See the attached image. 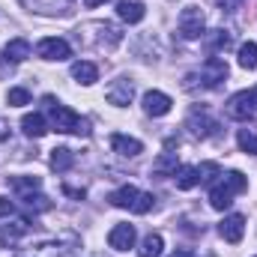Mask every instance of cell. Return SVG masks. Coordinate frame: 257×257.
Segmentation results:
<instances>
[{
	"mask_svg": "<svg viewBox=\"0 0 257 257\" xmlns=\"http://www.w3.org/2000/svg\"><path fill=\"white\" fill-rule=\"evenodd\" d=\"M45 102V111H48V120H51V126L57 128V132H69V135H90V120H84L81 114H75L69 105L63 102H57L54 96H45L42 99Z\"/></svg>",
	"mask_w": 257,
	"mask_h": 257,
	"instance_id": "obj_1",
	"label": "cell"
},
{
	"mask_svg": "<svg viewBox=\"0 0 257 257\" xmlns=\"http://www.w3.org/2000/svg\"><path fill=\"white\" fill-rule=\"evenodd\" d=\"M224 78H227V63H224L221 57H209L197 72H189V75H186L183 90H189V93L200 90V87H203V90H212V87H218Z\"/></svg>",
	"mask_w": 257,
	"mask_h": 257,
	"instance_id": "obj_2",
	"label": "cell"
},
{
	"mask_svg": "<svg viewBox=\"0 0 257 257\" xmlns=\"http://www.w3.org/2000/svg\"><path fill=\"white\" fill-rule=\"evenodd\" d=\"M224 180L221 183H215L212 186V192H209V206L212 209H227L230 203H233V197L239 192H245L248 189V177L242 174V171H230V174H221Z\"/></svg>",
	"mask_w": 257,
	"mask_h": 257,
	"instance_id": "obj_3",
	"label": "cell"
},
{
	"mask_svg": "<svg viewBox=\"0 0 257 257\" xmlns=\"http://www.w3.org/2000/svg\"><path fill=\"white\" fill-rule=\"evenodd\" d=\"M177 24H180L183 39H200V36H206V18H203V12L197 6H186L180 12V21Z\"/></svg>",
	"mask_w": 257,
	"mask_h": 257,
	"instance_id": "obj_4",
	"label": "cell"
},
{
	"mask_svg": "<svg viewBox=\"0 0 257 257\" xmlns=\"http://www.w3.org/2000/svg\"><path fill=\"white\" fill-rule=\"evenodd\" d=\"M36 54L42 57V60H69L72 57V45L66 42V39H60V36H45L39 45H36Z\"/></svg>",
	"mask_w": 257,
	"mask_h": 257,
	"instance_id": "obj_5",
	"label": "cell"
},
{
	"mask_svg": "<svg viewBox=\"0 0 257 257\" xmlns=\"http://www.w3.org/2000/svg\"><path fill=\"white\" fill-rule=\"evenodd\" d=\"M105 99L111 102V105H117V108H126L128 102L135 99V81L132 78H117V81H111V87L105 90Z\"/></svg>",
	"mask_w": 257,
	"mask_h": 257,
	"instance_id": "obj_6",
	"label": "cell"
},
{
	"mask_svg": "<svg viewBox=\"0 0 257 257\" xmlns=\"http://www.w3.org/2000/svg\"><path fill=\"white\" fill-rule=\"evenodd\" d=\"M186 126H189V132H192L194 138H209V135H215V128H218V123L209 117V111L206 108H194L192 114H189V120H186Z\"/></svg>",
	"mask_w": 257,
	"mask_h": 257,
	"instance_id": "obj_7",
	"label": "cell"
},
{
	"mask_svg": "<svg viewBox=\"0 0 257 257\" xmlns=\"http://www.w3.org/2000/svg\"><path fill=\"white\" fill-rule=\"evenodd\" d=\"M171 96L168 93H162V90H150V93H144V114L147 117H165V114H171Z\"/></svg>",
	"mask_w": 257,
	"mask_h": 257,
	"instance_id": "obj_8",
	"label": "cell"
},
{
	"mask_svg": "<svg viewBox=\"0 0 257 257\" xmlns=\"http://www.w3.org/2000/svg\"><path fill=\"white\" fill-rule=\"evenodd\" d=\"M227 117H230V120H239V123H245V120L254 117V108H251L248 90H242V93H236V96L227 99Z\"/></svg>",
	"mask_w": 257,
	"mask_h": 257,
	"instance_id": "obj_9",
	"label": "cell"
},
{
	"mask_svg": "<svg viewBox=\"0 0 257 257\" xmlns=\"http://www.w3.org/2000/svg\"><path fill=\"white\" fill-rule=\"evenodd\" d=\"M218 233H221L224 242H233V245H236V242L245 236V215H239V212L224 215V221L218 224Z\"/></svg>",
	"mask_w": 257,
	"mask_h": 257,
	"instance_id": "obj_10",
	"label": "cell"
},
{
	"mask_svg": "<svg viewBox=\"0 0 257 257\" xmlns=\"http://www.w3.org/2000/svg\"><path fill=\"white\" fill-rule=\"evenodd\" d=\"M135 239H138V233H135L132 224H117V227H111V233H108V245H111L114 251H128V248H135Z\"/></svg>",
	"mask_w": 257,
	"mask_h": 257,
	"instance_id": "obj_11",
	"label": "cell"
},
{
	"mask_svg": "<svg viewBox=\"0 0 257 257\" xmlns=\"http://www.w3.org/2000/svg\"><path fill=\"white\" fill-rule=\"evenodd\" d=\"M111 150L117 156H126V159H135L144 153V144L138 138H128V135H111Z\"/></svg>",
	"mask_w": 257,
	"mask_h": 257,
	"instance_id": "obj_12",
	"label": "cell"
},
{
	"mask_svg": "<svg viewBox=\"0 0 257 257\" xmlns=\"http://www.w3.org/2000/svg\"><path fill=\"white\" fill-rule=\"evenodd\" d=\"M30 54H33V45H30L27 39H12V42L3 48V60H9V63H24Z\"/></svg>",
	"mask_w": 257,
	"mask_h": 257,
	"instance_id": "obj_13",
	"label": "cell"
},
{
	"mask_svg": "<svg viewBox=\"0 0 257 257\" xmlns=\"http://www.w3.org/2000/svg\"><path fill=\"white\" fill-rule=\"evenodd\" d=\"M72 78H75L78 84L90 87V84L99 81V66L90 63V60H78V63H72Z\"/></svg>",
	"mask_w": 257,
	"mask_h": 257,
	"instance_id": "obj_14",
	"label": "cell"
},
{
	"mask_svg": "<svg viewBox=\"0 0 257 257\" xmlns=\"http://www.w3.org/2000/svg\"><path fill=\"white\" fill-rule=\"evenodd\" d=\"M117 15L128 21V24H138V21H144V15H147V9H144V3H138V0H120L117 3Z\"/></svg>",
	"mask_w": 257,
	"mask_h": 257,
	"instance_id": "obj_15",
	"label": "cell"
},
{
	"mask_svg": "<svg viewBox=\"0 0 257 257\" xmlns=\"http://www.w3.org/2000/svg\"><path fill=\"white\" fill-rule=\"evenodd\" d=\"M21 132H24L27 138H42V135L48 132V120H45L42 114H24V120H21Z\"/></svg>",
	"mask_w": 257,
	"mask_h": 257,
	"instance_id": "obj_16",
	"label": "cell"
},
{
	"mask_svg": "<svg viewBox=\"0 0 257 257\" xmlns=\"http://www.w3.org/2000/svg\"><path fill=\"white\" fill-rule=\"evenodd\" d=\"M180 171V162H177V153H162L153 165V174L156 177H174Z\"/></svg>",
	"mask_w": 257,
	"mask_h": 257,
	"instance_id": "obj_17",
	"label": "cell"
},
{
	"mask_svg": "<svg viewBox=\"0 0 257 257\" xmlns=\"http://www.w3.org/2000/svg\"><path fill=\"white\" fill-rule=\"evenodd\" d=\"M75 165V156H72V150L69 147H54L51 150V168L57 171V174H63Z\"/></svg>",
	"mask_w": 257,
	"mask_h": 257,
	"instance_id": "obj_18",
	"label": "cell"
},
{
	"mask_svg": "<svg viewBox=\"0 0 257 257\" xmlns=\"http://www.w3.org/2000/svg\"><path fill=\"white\" fill-rule=\"evenodd\" d=\"M230 42H233V36H230L227 30H209V33H206V45H209V51H212V54L227 51V48H230Z\"/></svg>",
	"mask_w": 257,
	"mask_h": 257,
	"instance_id": "obj_19",
	"label": "cell"
},
{
	"mask_svg": "<svg viewBox=\"0 0 257 257\" xmlns=\"http://www.w3.org/2000/svg\"><path fill=\"white\" fill-rule=\"evenodd\" d=\"M162 248H165L162 233H147V236H144V242H141L138 257H159V254H162Z\"/></svg>",
	"mask_w": 257,
	"mask_h": 257,
	"instance_id": "obj_20",
	"label": "cell"
},
{
	"mask_svg": "<svg viewBox=\"0 0 257 257\" xmlns=\"http://www.w3.org/2000/svg\"><path fill=\"white\" fill-rule=\"evenodd\" d=\"M174 180H177V189H180V192H192L194 186L200 183V180H197V168H189V165L180 168V171L174 174Z\"/></svg>",
	"mask_w": 257,
	"mask_h": 257,
	"instance_id": "obj_21",
	"label": "cell"
},
{
	"mask_svg": "<svg viewBox=\"0 0 257 257\" xmlns=\"http://www.w3.org/2000/svg\"><path fill=\"white\" fill-rule=\"evenodd\" d=\"M135 197H138V189H135V186H123V189L111 192V197H108V200H111L114 206H120V209H132Z\"/></svg>",
	"mask_w": 257,
	"mask_h": 257,
	"instance_id": "obj_22",
	"label": "cell"
},
{
	"mask_svg": "<svg viewBox=\"0 0 257 257\" xmlns=\"http://www.w3.org/2000/svg\"><path fill=\"white\" fill-rule=\"evenodd\" d=\"M9 186H12L15 192L24 197V194H33V192H36V189L42 186V180H39V177H9Z\"/></svg>",
	"mask_w": 257,
	"mask_h": 257,
	"instance_id": "obj_23",
	"label": "cell"
},
{
	"mask_svg": "<svg viewBox=\"0 0 257 257\" xmlns=\"http://www.w3.org/2000/svg\"><path fill=\"white\" fill-rule=\"evenodd\" d=\"M27 218H18V221H12V224H6L3 227V233H0V242H15L18 236H24L27 233Z\"/></svg>",
	"mask_w": 257,
	"mask_h": 257,
	"instance_id": "obj_24",
	"label": "cell"
},
{
	"mask_svg": "<svg viewBox=\"0 0 257 257\" xmlns=\"http://www.w3.org/2000/svg\"><path fill=\"white\" fill-rule=\"evenodd\" d=\"M239 66L242 69H257V42H242L239 45Z\"/></svg>",
	"mask_w": 257,
	"mask_h": 257,
	"instance_id": "obj_25",
	"label": "cell"
},
{
	"mask_svg": "<svg viewBox=\"0 0 257 257\" xmlns=\"http://www.w3.org/2000/svg\"><path fill=\"white\" fill-rule=\"evenodd\" d=\"M15 257H63V248L57 242H45V245H36L33 251H21Z\"/></svg>",
	"mask_w": 257,
	"mask_h": 257,
	"instance_id": "obj_26",
	"label": "cell"
},
{
	"mask_svg": "<svg viewBox=\"0 0 257 257\" xmlns=\"http://www.w3.org/2000/svg\"><path fill=\"white\" fill-rule=\"evenodd\" d=\"M236 144H239V150H242V153L257 156V135L251 132V128H242V132L236 135Z\"/></svg>",
	"mask_w": 257,
	"mask_h": 257,
	"instance_id": "obj_27",
	"label": "cell"
},
{
	"mask_svg": "<svg viewBox=\"0 0 257 257\" xmlns=\"http://www.w3.org/2000/svg\"><path fill=\"white\" fill-rule=\"evenodd\" d=\"M215 177H221V168H218L215 162L197 165V180H200V183H215Z\"/></svg>",
	"mask_w": 257,
	"mask_h": 257,
	"instance_id": "obj_28",
	"label": "cell"
},
{
	"mask_svg": "<svg viewBox=\"0 0 257 257\" xmlns=\"http://www.w3.org/2000/svg\"><path fill=\"white\" fill-rule=\"evenodd\" d=\"M156 206V197L150 192H138V197H135V203H132V212H138V215H144V212H150Z\"/></svg>",
	"mask_w": 257,
	"mask_h": 257,
	"instance_id": "obj_29",
	"label": "cell"
},
{
	"mask_svg": "<svg viewBox=\"0 0 257 257\" xmlns=\"http://www.w3.org/2000/svg\"><path fill=\"white\" fill-rule=\"evenodd\" d=\"M6 102H9L12 108H21V105H27V102H30V93H27L24 87H12V90L6 93Z\"/></svg>",
	"mask_w": 257,
	"mask_h": 257,
	"instance_id": "obj_30",
	"label": "cell"
},
{
	"mask_svg": "<svg viewBox=\"0 0 257 257\" xmlns=\"http://www.w3.org/2000/svg\"><path fill=\"white\" fill-rule=\"evenodd\" d=\"M21 200H24V206H27V209H36V212L51 206V200H48V197H42V194H36V197H33V194H24Z\"/></svg>",
	"mask_w": 257,
	"mask_h": 257,
	"instance_id": "obj_31",
	"label": "cell"
},
{
	"mask_svg": "<svg viewBox=\"0 0 257 257\" xmlns=\"http://www.w3.org/2000/svg\"><path fill=\"white\" fill-rule=\"evenodd\" d=\"M215 3H218L221 12H236V9L242 6V0H215Z\"/></svg>",
	"mask_w": 257,
	"mask_h": 257,
	"instance_id": "obj_32",
	"label": "cell"
},
{
	"mask_svg": "<svg viewBox=\"0 0 257 257\" xmlns=\"http://www.w3.org/2000/svg\"><path fill=\"white\" fill-rule=\"evenodd\" d=\"M12 209H15V206H12L6 197H0V215H12Z\"/></svg>",
	"mask_w": 257,
	"mask_h": 257,
	"instance_id": "obj_33",
	"label": "cell"
},
{
	"mask_svg": "<svg viewBox=\"0 0 257 257\" xmlns=\"http://www.w3.org/2000/svg\"><path fill=\"white\" fill-rule=\"evenodd\" d=\"M6 138H9V123H6V120L0 117V144H3Z\"/></svg>",
	"mask_w": 257,
	"mask_h": 257,
	"instance_id": "obj_34",
	"label": "cell"
},
{
	"mask_svg": "<svg viewBox=\"0 0 257 257\" xmlns=\"http://www.w3.org/2000/svg\"><path fill=\"white\" fill-rule=\"evenodd\" d=\"M63 192L69 194V197H78V200H81V197H84V192H78V189H69V186H66Z\"/></svg>",
	"mask_w": 257,
	"mask_h": 257,
	"instance_id": "obj_35",
	"label": "cell"
},
{
	"mask_svg": "<svg viewBox=\"0 0 257 257\" xmlns=\"http://www.w3.org/2000/svg\"><path fill=\"white\" fill-rule=\"evenodd\" d=\"M102 3H108V0H84V6H87V9H93V6H102Z\"/></svg>",
	"mask_w": 257,
	"mask_h": 257,
	"instance_id": "obj_36",
	"label": "cell"
},
{
	"mask_svg": "<svg viewBox=\"0 0 257 257\" xmlns=\"http://www.w3.org/2000/svg\"><path fill=\"white\" fill-rule=\"evenodd\" d=\"M248 99H251V108L257 111V87H254V90H248Z\"/></svg>",
	"mask_w": 257,
	"mask_h": 257,
	"instance_id": "obj_37",
	"label": "cell"
},
{
	"mask_svg": "<svg viewBox=\"0 0 257 257\" xmlns=\"http://www.w3.org/2000/svg\"><path fill=\"white\" fill-rule=\"evenodd\" d=\"M171 257H194V254H192V251H174Z\"/></svg>",
	"mask_w": 257,
	"mask_h": 257,
	"instance_id": "obj_38",
	"label": "cell"
}]
</instances>
